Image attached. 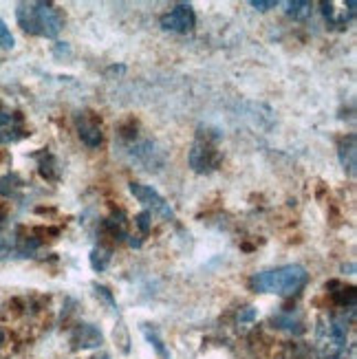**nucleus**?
I'll return each instance as SVG.
<instances>
[{
	"instance_id": "obj_1",
	"label": "nucleus",
	"mask_w": 357,
	"mask_h": 359,
	"mask_svg": "<svg viewBox=\"0 0 357 359\" xmlns=\"http://www.w3.org/2000/svg\"><path fill=\"white\" fill-rule=\"evenodd\" d=\"M15 20L29 36L38 38H55L65 29V13L53 3L34 0V3H20L15 9Z\"/></svg>"
},
{
	"instance_id": "obj_2",
	"label": "nucleus",
	"mask_w": 357,
	"mask_h": 359,
	"mask_svg": "<svg viewBox=\"0 0 357 359\" xmlns=\"http://www.w3.org/2000/svg\"><path fill=\"white\" fill-rule=\"evenodd\" d=\"M309 283V273L300 264H283V267L258 271L252 276L250 287L256 293H271L281 298H291L298 295Z\"/></svg>"
},
{
	"instance_id": "obj_3",
	"label": "nucleus",
	"mask_w": 357,
	"mask_h": 359,
	"mask_svg": "<svg viewBox=\"0 0 357 359\" xmlns=\"http://www.w3.org/2000/svg\"><path fill=\"white\" fill-rule=\"evenodd\" d=\"M346 329L333 316H322L316 326V359H344Z\"/></svg>"
},
{
	"instance_id": "obj_4",
	"label": "nucleus",
	"mask_w": 357,
	"mask_h": 359,
	"mask_svg": "<svg viewBox=\"0 0 357 359\" xmlns=\"http://www.w3.org/2000/svg\"><path fill=\"white\" fill-rule=\"evenodd\" d=\"M219 139L221 135L210 133V130H198L192 150L188 154L190 168L196 175H210L221 165V150H219Z\"/></svg>"
},
{
	"instance_id": "obj_5",
	"label": "nucleus",
	"mask_w": 357,
	"mask_h": 359,
	"mask_svg": "<svg viewBox=\"0 0 357 359\" xmlns=\"http://www.w3.org/2000/svg\"><path fill=\"white\" fill-rule=\"evenodd\" d=\"M130 194L142 203L144 210L150 214V216H159L163 221H175V210L173 205L154 190L152 185H144V183H130Z\"/></svg>"
},
{
	"instance_id": "obj_6",
	"label": "nucleus",
	"mask_w": 357,
	"mask_h": 359,
	"mask_svg": "<svg viewBox=\"0 0 357 359\" xmlns=\"http://www.w3.org/2000/svg\"><path fill=\"white\" fill-rule=\"evenodd\" d=\"M159 25L163 31H170V34H192L196 27V13L192 9V5L181 3L177 7H173L168 13H163L159 18Z\"/></svg>"
},
{
	"instance_id": "obj_7",
	"label": "nucleus",
	"mask_w": 357,
	"mask_h": 359,
	"mask_svg": "<svg viewBox=\"0 0 357 359\" xmlns=\"http://www.w3.org/2000/svg\"><path fill=\"white\" fill-rule=\"evenodd\" d=\"M75 130H77V137H80L88 148H100L104 142L102 119L90 111H80L75 115Z\"/></svg>"
},
{
	"instance_id": "obj_8",
	"label": "nucleus",
	"mask_w": 357,
	"mask_h": 359,
	"mask_svg": "<svg viewBox=\"0 0 357 359\" xmlns=\"http://www.w3.org/2000/svg\"><path fill=\"white\" fill-rule=\"evenodd\" d=\"M322 15L324 20L329 22V27L335 29H344L353 18H355V0H349V3H322Z\"/></svg>"
},
{
	"instance_id": "obj_9",
	"label": "nucleus",
	"mask_w": 357,
	"mask_h": 359,
	"mask_svg": "<svg viewBox=\"0 0 357 359\" xmlns=\"http://www.w3.org/2000/svg\"><path fill=\"white\" fill-rule=\"evenodd\" d=\"M25 137V121L18 113L0 108V146H7Z\"/></svg>"
},
{
	"instance_id": "obj_10",
	"label": "nucleus",
	"mask_w": 357,
	"mask_h": 359,
	"mask_svg": "<svg viewBox=\"0 0 357 359\" xmlns=\"http://www.w3.org/2000/svg\"><path fill=\"white\" fill-rule=\"evenodd\" d=\"M102 344V333L93 324H80L73 333L75 348H97Z\"/></svg>"
},
{
	"instance_id": "obj_11",
	"label": "nucleus",
	"mask_w": 357,
	"mask_h": 359,
	"mask_svg": "<svg viewBox=\"0 0 357 359\" xmlns=\"http://www.w3.org/2000/svg\"><path fill=\"white\" fill-rule=\"evenodd\" d=\"M355 135H349L346 139H342V144H339V150H337V157H339V163L346 170L351 177H355Z\"/></svg>"
},
{
	"instance_id": "obj_12",
	"label": "nucleus",
	"mask_w": 357,
	"mask_h": 359,
	"mask_svg": "<svg viewBox=\"0 0 357 359\" xmlns=\"http://www.w3.org/2000/svg\"><path fill=\"white\" fill-rule=\"evenodd\" d=\"M314 11V5L309 0H289L285 3V13L293 20H307Z\"/></svg>"
},
{
	"instance_id": "obj_13",
	"label": "nucleus",
	"mask_w": 357,
	"mask_h": 359,
	"mask_svg": "<svg viewBox=\"0 0 357 359\" xmlns=\"http://www.w3.org/2000/svg\"><path fill=\"white\" fill-rule=\"evenodd\" d=\"M111 260H113V254H111V249H106V247H95L90 252V267L100 273L108 269Z\"/></svg>"
},
{
	"instance_id": "obj_14",
	"label": "nucleus",
	"mask_w": 357,
	"mask_h": 359,
	"mask_svg": "<svg viewBox=\"0 0 357 359\" xmlns=\"http://www.w3.org/2000/svg\"><path fill=\"white\" fill-rule=\"evenodd\" d=\"M15 46V38H13V34L9 31V27H7V22L0 18V49H13Z\"/></svg>"
},
{
	"instance_id": "obj_15",
	"label": "nucleus",
	"mask_w": 357,
	"mask_h": 359,
	"mask_svg": "<svg viewBox=\"0 0 357 359\" xmlns=\"http://www.w3.org/2000/svg\"><path fill=\"white\" fill-rule=\"evenodd\" d=\"M144 335L148 337V341H152V344H154V348H157V353L163 357V359H170V355H168V351H166V346H163V341L159 339V335H157V331H150V326L146 324L144 326Z\"/></svg>"
},
{
	"instance_id": "obj_16",
	"label": "nucleus",
	"mask_w": 357,
	"mask_h": 359,
	"mask_svg": "<svg viewBox=\"0 0 357 359\" xmlns=\"http://www.w3.org/2000/svg\"><path fill=\"white\" fill-rule=\"evenodd\" d=\"M150 225H152V216L144 210L142 214H139L137 218H135V227H139V231H142L144 233V236H146V233L150 231Z\"/></svg>"
},
{
	"instance_id": "obj_17",
	"label": "nucleus",
	"mask_w": 357,
	"mask_h": 359,
	"mask_svg": "<svg viewBox=\"0 0 357 359\" xmlns=\"http://www.w3.org/2000/svg\"><path fill=\"white\" fill-rule=\"evenodd\" d=\"M254 9H258V11H269V9H274L278 3H276V0H252V3H250Z\"/></svg>"
},
{
	"instance_id": "obj_18",
	"label": "nucleus",
	"mask_w": 357,
	"mask_h": 359,
	"mask_svg": "<svg viewBox=\"0 0 357 359\" xmlns=\"http://www.w3.org/2000/svg\"><path fill=\"white\" fill-rule=\"evenodd\" d=\"M5 218H7V216H5V210L0 208V231H3V227H5Z\"/></svg>"
},
{
	"instance_id": "obj_19",
	"label": "nucleus",
	"mask_w": 357,
	"mask_h": 359,
	"mask_svg": "<svg viewBox=\"0 0 357 359\" xmlns=\"http://www.w3.org/2000/svg\"><path fill=\"white\" fill-rule=\"evenodd\" d=\"M3 341H5V333L0 331V348H3Z\"/></svg>"
},
{
	"instance_id": "obj_20",
	"label": "nucleus",
	"mask_w": 357,
	"mask_h": 359,
	"mask_svg": "<svg viewBox=\"0 0 357 359\" xmlns=\"http://www.w3.org/2000/svg\"><path fill=\"white\" fill-rule=\"evenodd\" d=\"M102 359H108V357H102Z\"/></svg>"
}]
</instances>
